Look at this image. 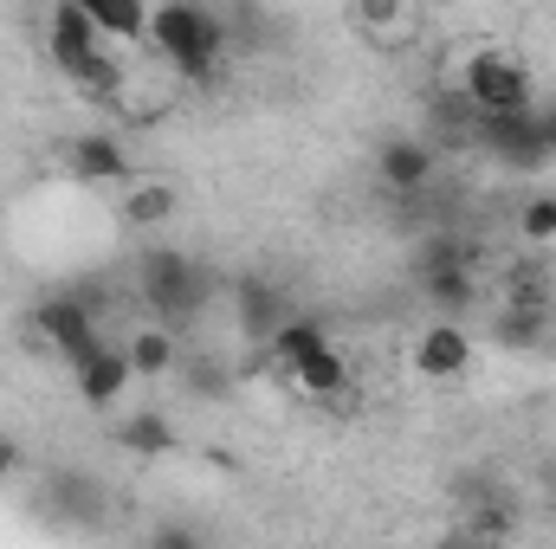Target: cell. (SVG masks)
<instances>
[{
	"label": "cell",
	"instance_id": "1",
	"mask_svg": "<svg viewBox=\"0 0 556 549\" xmlns=\"http://www.w3.org/2000/svg\"><path fill=\"white\" fill-rule=\"evenodd\" d=\"M149 52H162L175 65V78L207 85L227 59V20L214 7H194V0L149 7Z\"/></svg>",
	"mask_w": 556,
	"mask_h": 549
},
{
	"label": "cell",
	"instance_id": "2",
	"mask_svg": "<svg viewBox=\"0 0 556 549\" xmlns=\"http://www.w3.org/2000/svg\"><path fill=\"white\" fill-rule=\"evenodd\" d=\"M137 291H142V304L155 310V323H168V330L181 336V323H194V317L214 304L220 278L207 272L194 253L149 246V253H142V266H137Z\"/></svg>",
	"mask_w": 556,
	"mask_h": 549
},
{
	"label": "cell",
	"instance_id": "3",
	"mask_svg": "<svg viewBox=\"0 0 556 549\" xmlns=\"http://www.w3.org/2000/svg\"><path fill=\"white\" fill-rule=\"evenodd\" d=\"M459 98L479 111V117H518V111H538L531 98V72L511 59V52H498V46H479L466 65H459Z\"/></svg>",
	"mask_w": 556,
	"mask_h": 549
},
{
	"label": "cell",
	"instance_id": "4",
	"mask_svg": "<svg viewBox=\"0 0 556 549\" xmlns=\"http://www.w3.org/2000/svg\"><path fill=\"white\" fill-rule=\"evenodd\" d=\"M33 323H39V336H46L72 369H85V362L104 349V336H98V310H91L78 291H52V297H39Z\"/></svg>",
	"mask_w": 556,
	"mask_h": 549
},
{
	"label": "cell",
	"instance_id": "5",
	"mask_svg": "<svg viewBox=\"0 0 556 549\" xmlns=\"http://www.w3.org/2000/svg\"><path fill=\"white\" fill-rule=\"evenodd\" d=\"M472 142L485 155H498L505 168H544L556 162L551 142H544V111H518V117H479L472 124Z\"/></svg>",
	"mask_w": 556,
	"mask_h": 549
},
{
	"label": "cell",
	"instance_id": "6",
	"mask_svg": "<svg viewBox=\"0 0 556 549\" xmlns=\"http://www.w3.org/2000/svg\"><path fill=\"white\" fill-rule=\"evenodd\" d=\"M65 168H72L78 181H91V188H124V181L137 175L124 137H111V130H85V137H72L65 142Z\"/></svg>",
	"mask_w": 556,
	"mask_h": 549
},
{
	"label": "cell",
	"instance_id": "7",
	"mask_svg": "<svg viewBox=\"0 0 556 549\" xmlns=\"http://www.w3.org/2000/svg\"><path fill=\"white\" fill-rule=\"evenodd\" d=\"M376 175H382V188H395V194H420V188H433V175H440V149L427 137H389L376 149Z\"/></svg>",
	"mask_w": 556,
	"mask_h": 549
},
{
	"label": "cell",
	"instance_id": "8",
	"mask_svg": "<svg viewBox=\"0 0 556 549\" xmlns=\"http://www.w3.org/2000/svg\"><path fill=\"white\" fill-rule=\"evenodd\" d=\"M117 214H124V227H137V233H162V227L181 214V188H175L168 175H130V181L117 188Z\"/></svg>",
	"mask_w": 556,
	"mask_h": 549
},
{
	"label": "cell",
	"instance_id": "9",
	"mask_svg": "<svg viewBox=\"0 0 556 549\" xmlns=\"http://www.w3.org/2000/svg\"><path fill=\"white\" fill-rule=\"evenodd\" d=\"M350 20H356V33H363L369 46H382V52H402L420 26H427V13L408 7V0H356Z\"/></svg>",
	"mask_w": 556,
	"mask_h": 549
},
{
	"label": "cell",
	"instance_id": "10",
	"mask_svg": "<svg viewBox=\"0 0 556 549\" xmlns=\"http://www.w3.org/2000/svg\"><path fill=\"white\" fill-rule=\"evenodd\" d=\"M466 362H472V336H466L459 323L433 317V323L415 336V369L427 375V382H453V375H466Z\"/></svg>",
	"mask_w": 556,
	"mask_h": 549
},
{
	"label": "cell",
	"instance_id": "11",
	"mask_svg": "<svg viewBox=\"0 0 556 549\" xmlns=\"http://www.w3.org/2000/svg\"><path fill=\"white\" fill-rule=\"evenodd\" d=\"M46 52H52V65H72V59L104 52V39H98V26H91L85 0H59V7L46 13Z\"/></svg>",
	"mask_w": 556,
	"mask_h": 549
},
{
	"label": "cell",
	"instance_id": "12",
	"mask_svg": "<svg viewBox=\"0 0 556 549\" xmlns=\"http://www.w3.org/2000/svg\"><path fill=\"white\" fill-rule=\"evenodd\" d=\"M551 336H556L551 304H498V310H492V343H498V349L538 356V349H544Z\"/></svg>",
	"mask_w": 556,
	"mask_h": 549
},
{
	"label": "cell",
	"instance_id": "13",
	"mask_svg": "<svg viewBox=\"0 0 556 549\" xmlns=\"http://www.w3.org/2000/svg\"><path fill=\"white\" fill-rule=\"evenodd\" d=\"M233 297H240V330H247L260 349L273 343L291 317H298V310H285V291H278L273 278H240V291H233Z\"/></svg>",
	"mask_w": 556,
	"mask_h": 549
},
{
	"label": "cell",
	"instance_id": "14",
	"mask_svg": "<svg viewBox=\"0 0 556 549\" xmlns=\"http://www.w3.org/2000/svg\"><path fill=\"white\" fill-rule=\"evenodd\" d=\"M124 356H130V375H137V382H162V375L181 369V336H175L168 323H137V330L124 336Z\"/></svg>",
	"mask_w": 556,
	"mask_h": 549
},
{
	"label": "cell",
	"instance_id": "15",
	"mask_svg": "<svg viewBox=\"0 0 556 549\" xmlns=\"http://www.w3.org/2000/svg\"><path fill=\"white\" fill-rule=\"evenodd\" d=\"M72 382H78V401H91V408H117V401H124V388H130L137 375H130V356H124V343H117V349L104 343V349H98L85 369H72Z\"/></svg>",
	"mask_w": 556,
	"mask_h": 549
},
{
	"label": "cell",
	"instance_id": "16",
	"mask_svg": "<svg viewBox=\"0 0 556 549\" xmlns=\"http://www.w3.org/2000/svg\"><path fill=\"white\" fill-rule=\"evenodd\" d=\"M415 284L433 310H446V323H453V310L479 304V266H415Z\"/></svg>",
	"mask_w": 556,
	"mask_h": 549
},
{
	"label": "cell",
	"instance_id": "17",
	"mask_svg": "<svg viewBox=\"0 0 556 549\" xmlns=\"http://www.w3.org/2000/svg\"><path fill=\"white\" fill-rule=\"evenodd\" d=\"M85 13H91V26H98V39L117 52H137L149 46V7L142 0H85Z\"/></svg>",
	"mask_w": 556,
	"mask_h": 549
},
{
	"label": "cell",
	"instance_id": "18",
	"mask_svg": "<svg viewBox=\"0 0 556 549\" xmlns=\"http://www.w3.org/2000/svg\"><path fill=\"white\" fill-rule=\"evenodd\" d=\"M46 505H52L65 524H85V531H98V524H104V485H98V478H85V472H59V478H52V491H46Z\"/></svg>",
	"mask_w": 556,
	"mask_h": 549
},
{
	"label": "cell",
	"instance_id": "19",
	"mask_svg": "<svg viewBox=\"0 0 556 549\" xmlns=\"http://www.w3.org/2000/svg\"><path fill=\"white\" fill-rule=\"evenodd\" d=\"M117 446L137 452V459H168L181 446V433H175V420L162 408H142V413H124L117 420Z\"/></svg>",
	"mask_w": 556,
	"mask_h": 549
},
{
	"label": "cell",
	"instance_id": "20",
	"mask_svg": "<svg viewBox=\"0 0 556 549\" xmlns=\"http://www.w3.org/2000/svg\"><path fill=\"white\" fill-rule=\"evenodd\" d=\"M291 382H298V395H311V401H324V408H330V401H343V395H350V362H343V349H337V343H324L311 362H298V369H291Z\"/></svg>",
	"mask_w": 556,
	"mask_h": 549
},
{
	"label": "cell",
	"instance_id": "21",
	"mask_svg": "<svg viewBox=\"0 0 556 549\" xmlns=\"http://www.w3.org/2000/svg\"><path fill=\"white\" fill-rule=\"evenodd\" d=\"M59 78L72 85V91H85V98H98V104H111V98H124V59L104 46V52H91V59H72V65H59Z\"/></svg>",
	"mask_w": 556,
	"mask_h": 549
},
{
	"label": "cell",
	"instance_id": "22",
	"mask_svg": "<svg viewBox=\"0 0 556 549\" xmlns=\"http://www.w3.org/2000/svg\"><path fill=\"white\" fill-rule=\"evenodd\" d=\"M324 343H330V330H324L317 317H291V323L278 330L273 343H266V362H273V369H285V375H291V369H298V362H311V356H317Z\"/></svg>",
	"mask_w": 556,
	"mask_h": 549
},
{
	"label": "cell",
	"instance_id": "23",
	"mask_svg": "<svg viewBox=\"0 0 556 549\" xmlns=\"http://www.w3.org/2000/svg\"><path fill=\"white\" fill-rule=\"evenodd\" d=\"M518 240L531 253H556V194H525L518 201Z\"/></svg>",
	"mask_w": 556,
	"mask_h": 549
},
{
	"label": "cell",
	"instance_id": "24",
	"mask_svg": "<svg viewBox=\"0 0 556 549\" xmlns=\"http://www.w3.org/2000/svg\"><path fill=\"white\" fill-rule=\"evenodd\" d=\"M181 388L188 395H201V401H220L227 395V362H214V356H181Z\"/></svg>",
	"mask_w": 556,
	"mask_h": 549
},
{
	"label": "cell",
	"instance_id": "25",
	"mask_svg": "<svg viewBox=\"0 0 556 549\" xmlns=\"http://www.w3.org/2000/svg\"><path fill=\"white\" fill-rule=\"evenodd\" d=\"M149 549H207V537H201L194 524L168 518V524H155V531H149Z\"/></svg>",
	"mask_w": 556,
	"mask_h": 549
},
{
	"label": "cell",
	"instance_id": "26",
	"mask_svg": "<svg viewBox=\"0 0 556 549\" xmlns=\"http://www.w3.org/2000/svg\"><path fill=\"white\" fill-rule=\"evenodd\" d=\"M20 465H26V446H20L13 433H0V478H13Z\"/></svg>",
	"mask_w": 556,
	"mask_h": 549
},
{
	"label": "cell",
	"instance_id": "27",
	"mask_svg": "<svg viewBox=\"0 0 556 549\" xmlns=\"http://www.w3.org/2000/svg\"><path fill=\"white\" fill-rule=\"evenodd\" d=\"M544 142H551V155H556V111H544Z\"/></svg>",
	"mask_w": 556,
	"mask_h": 549
}]
</instances>
